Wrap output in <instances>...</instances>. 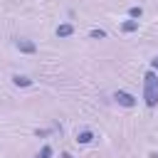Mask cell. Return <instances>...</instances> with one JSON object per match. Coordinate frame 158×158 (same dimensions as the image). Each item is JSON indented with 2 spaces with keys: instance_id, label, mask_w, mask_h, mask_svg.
<instances>
[{
  "instance_id": "obj_1",
  "label": "cell",
  "mask_w": 158,
  "mask_h": 158,
  "mask_svg": "<svg viewBox=\"0 0 158 158\" xmlns=\"http://www.w3.org/2000/svg\"><path fill=\"white\" fill-rule=\"evenodd\" d=\"M143 101H146L148 109L158 106V77H156L153 69H148L146 77H143Z\"/></svg>"
},
{
  "instance_id": "obj_2",
  "label": "cell",
  "mask_w": 158,
  "mask_h": 158,
  "mask_svg": "<svg viewBox=\"0 0 158 158\" xmlns=\"http://www.w3.org/2000/svg\"><path fill=\"white\" fill-rule=\"evenodd\" d=\"M111 99H114L118 106H123V109H133V106L138 104V99H136L133 94H128V91H121V89H118V91H114V96H111Z\"/></svg>"
},
{
  "instance_id": "obj_3",
  "label": "cell",
  "mask_w": 158,
  "mask_h": 158,
  "mask_svg": "<svg viewBox=\"0 0 158 158\" xmlns=\"http://www.w3.org/2000/svg\"><path fill=\"white\" fill-rule=\"evenodd\" d=\"M15 47H17V52H22V54H35V52H37V44H35L32 40H27V37H15Z\"/></svg>"
},
{
  "instance_id": "obj_4",
  "label": "cell",
  "mask_w": 158,
  "mask_h": 158,
  "mask_svg": "<svg viewBox=\"0 0 158 158\" xmlns=\"http://www.w3.org/2000/svg\"><path fill=\"white\" fill-rule=\"evenodd\" d=\"M54 35H57L59 40H64V37H72V35H74V25H72V22H62V25L54 30Z\"/></svg>"
},
{
  "instance_id": "obj_5",
  "label": "cell",
  "mask_w": 158,
  "mask_h": 158,
  "mask_svg": "<svg viewBox=\"0 0 158 158\" xmlns=\"http://www.w3.org/2000/svg\"><path fill=\"white\" fill-rule=\"evenodd\" d=\"M91 141H94V131H89V128H84V131H77V143L86 146V143H91Z\"/></svg>"
},
{
  "instance_id": "obj_6",
  "label": "cell",
  "mask_w": 158,
  "mask_h": 158,
  "mask_svg": "<svg viewBox=\"0 0 158 158\" xmlns=\"http://www.w3.org/2000/svg\"><path fill=\"white\" fill-rule=\"evenodd\" d=\"M12 84H15V86L27 89V86H32V79H30V77H25V74H12Z\"/></svg>"
},
{
  "instance_id": "obj_7",
  "label": "cell",
  "mask_w": 158,
  "mask_h": 158,
  "mask_svg": "<svg viewBox=\"0 0 158 158\" xmlns=\"http://www.w3.org/2000/svg\"><path fill=\"white\" fill-rule=\"evenodd\" d=\"M121 32H126V35L138 32V20H126V22H121Z\"/></svg>"
},
{
  "instance_id": "obj_8",
  "label": "cell",
  "mask_w": 158,
  "mask_h": 158,
  "mask_svg": "<svg viewBox=\"0 0 158 158\" xmlns=\"http://www.w3.org/2000/svg\"><path fill=\"white\" fill-rule=\"evenodd\" d=\"M141 15H143V7H141V5H133V7H128V17H131V20H138Z\"/></svg>"
},
{
  "instance_id": "obj_9",
  "label": "cell",
  "mask_w": 158,
  "mask_h": 158,
  "mask_svg": "<svg viewBox=\"0 0 158 158\" xmlns=\"http://www.w3.org/2000/svg\"><path fill=\"white\" fill-rule=\"evenodd\" d=\"M89 37H91V40H104V37H106V30L94 27V30H89Z\"/></svg>"
},
{
  "instance_id": "obj_10",
  "label": "cell",
  "mask_w": 158,
  "mask_h": 158,
  "mask_svg": "<svg viewBox=\"0 0 158 158\" xmlns=\"http://www.w3.org/2000/svg\"><path fill=\"white\" fill-rule=\"evenodd\" d=\"M52 153H54V151H52V146H42V148H40V153H37L35 158H52Z\"/></svg>"
},
{
  "instance_id": "obj_11",
  "label": "cell",
  "mask_w": 158,
  "mask_h": 158,
  "mask_svg": "<svg viewBox=\"0 0 158 158\" xmlns=\"http://www.w3.org/2000/svg\"><path fill=\"white\" fill-rule=\"evenodd\" d=\"M151 69H153V72H158V54L151 59Z\"/></svg>"
},
{
  "instance_id": "obj_12",
  "label": "cell",
  "mask_w": 158,
  "mask_h": 158,
  "mask_svg": "<svg viewBox=\"0 0 158 158\" xmlns=\"http://www.w3.org/2000/svg\"><path fill=\"white\" fill-rule=\"evenodd\" d=\"M148 158H158V151H151V153H148Z\"/></svg>"
},
{
  "instance_id": "obj_13",
  "label": "cell",
  "mask_w": 158,
  "mask_h": 158,
  "mask_svg": "<svg viewBox=\"0 0 158 158\" xmlns=\"http://www.w3.org/2000/svg\"><path fill=\"white\" fill-rule=\"evenodd\" d=\"M59 158H74V156H72V153H67V151H64V153H62V156H59Z\"/></svg>"
}]
</instances>
